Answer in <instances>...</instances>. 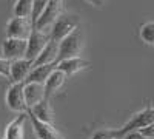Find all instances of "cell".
Listing matches in <instances>:
<instances>
[{
    "mask_svg": "<svg viewBox=\"0 0 154 139\" xmlns=\"http://www.w3.org/2000/svg\"><path fill=\"white\" fill-rule=\"evenodd\" d=\"M154 122V107H145L143 110H140L128 119L120 128H116V134L119 139H122L125 134L131 133V131H140L146 128L148 125Z\"/></svg>",
    "mask_w": 154,
    "mask_h": 139,
    "instance_id": "cell-1",
    "label": "cell"
},
{
    "mask_svg": "<svg viewBox=\"0 0 154 139\" xmlns=\"http://www.w3.org/2000/svg\"><path fill=\"white\" fill-rule=\"evenodd\" d=\"M82 48H83V36H82V30L77 28L74 33H71L59 43V57L56 64L59 65L63 60L80 57Z\"/></svg>",
    "mask_w": 154,
    "mask_h": 139,
    "instance_id": "cell-2",
    "label": "cell"
},
{
    "mask_svg": "<svg viewBox=\"0 0 154 139\" xmlns=\"http://www.w3.org/2000/svg\"><path fill=\"white\" fill-rule=\"evenodd\" d=\"M77 28H80V17L75 14H62L49 30L51 40L60 43L65 37H68L71 33H74Z\"/></svg>",
    "mask_w": 154,
    "mask_h": 139,
    "instance_id": "cell-3",
    "label": "cell"
},
{
    "mask_svg": "<svg viewBox=\"0 0 154 139\" xmlns=\"http://www.w3.org/2000/svg\"><path fill=\"white\" fill-rule=\"evenodd\" d=\"M6 107L14 113H26V100H25V82L11 84L5 94Z\"/></svg>",
    "mask_w": 154,
    "mask_h": 139,
    "instance_id": "cell-4",
    "label": "cell"
},
{
    "mask_svg": "<svg viewBox=\"0 0 154 139\" xmlns=\"http://www.w3.org/2000/svg\"><path fill=\"white\" fill-rule=\"evenodd\" d=\"M63 2L65 0H49L43 14L40 16V19H38L34 25V28L38 30V31H45L48 33L46 30L48 28H53L54 22L62 16V11H63Z\"/></svg>",
    "mask_w": 154,
    "mask_h": 139,
    "instance_id": "cell-5",
    "label": "cell"
},
{
    "mask_svg": "<svg viewBox=\"0 0 154 139\" xmlns=\"http://www.w3.org/2000/svg\"><path fill=\"white\" fill-rule=\"evenodd\" d=\"M32 30H34V25H32V20L29 17L14 16L6 23V37L28 40L29 36L32 34Z\"/></svg>",
    "mask_w": 154,
    "mask_h": 139,
    "instance_id": "cell-6",
    "label": "cell"
},
{
    "mask_svg": "<svg viewBox=\"0 0 154 139\" xmlns=\"http://www.w3.org/2000/svg\"><path fill=\"white\" fill-rule=\"evenodd\" d=\"M51 42V33H45V31H38V30H32V34L28 39V49H26V57L31 60L32 64L37 60V57L42 54V51L45 49V46Z\"/></svg>",
    "mask_w": 154,
    "mask_h": 139,
    "instance_id": "cell-7",
    "label": "cell"
},
{
    "mask_svg": "<svg viewBox=\"0 0 154 139\" xmlns=\"http://www.w3.org/2000/svg\"><path fill=\"white\" fill-rule=\"evenodd\" d=\"M26 49H28V40L6 37L2 43V56L11 62H14L26 57Z\"/></svg>",
    "mask_w": 154,
    "mask_h": 139,
    "instance_id": "cell-8",
    "label": "cell"
},
{
    "mask_svg": "<svg viewBox=\"0 0 154 139\" xmlns=\"http://www.w3.org/2000/svg\"><path fill=\"white\" fill-rule=\"evenodd\" d=\"M28 116L31 119L32 130H34V134H35L37 139H65V136H63L54 125L38 121L35 116L29 115V113H28Z\"/></svg>",
    "mask_w": 154,
    "mask_h": 139,
    "instance_id": "cell-9",
    "label": "cell"
},
{
    "mask_svg": "<svg viewBox=\"0 0 154 139\" xmlns=\"http://www.w3.org/2000/svg\"><path fill=\"white\" fill-rule=\"evenodd\" d=\"M28 118V113H19L11 122L6 124L3 136L0 139H25V122Z\"/></svg>",
    "mask_w": 154,
    "mask_h": 139,
    "instance_id": "cell-10",
    "label": "cell"
},
{
    "mask_svg": "<svg viewBox=\"0 0 154 139\" xmlns=\"http://www.w3.org/2000/svg\"><path fill=\"white\" fill-rule=\"evenodd\" d=\"M34 68V64L28 59H19L14 60L11 64V77L9 81L12 84H19V82H26L28 76L31 74Z\"/></svg>",
    "mask_w": 154,
    "mask_h": 139,
    "instance_id": "cell-11",
    "label": "cell"
},
{
    "mask_svg": "<svg viewBox=\"0 0 154 139\" xmlns=\"http://www.w3.org/2000/svg\"><path fill=\"white\" fill-rule=\"evenodd\" d=\"M43 99H46L45 93V85L42 84H25V100H26L28 110L37 105L38 102H42Z\"/></svg>",
    "mask_w": 154,
    "mask_h": 139,
    "instance_id": "cell-12",
    "label": "cell"
},
{
    "mask_svg": "<svg viewBox=\"0 0 154 139\" xmlns=\"http://www.w3.org/2000/svg\"><path fill=\"white\" fill-rule=\"evenodd\" d=\"M26 113L35 116L38 121H42V122L54 125V111H53V107H51V104H49V99H43L42 102H38L37 105L29 108Z\"/></svg>",
    "mask_w": 154,
    "mask_h": 139,
    "instance_id": "cell-13",
    "label": "cell"
},
{
    "mask_svg": "<svg viewBox=\"0 0 154 139\" xmlns=\"http://www.w3.org/2000/svg\"><path fill=\"white\" fill-rule=\"evenodd\" d=\"M57 70V64H49V65H40L34 67L31 74L28 76V79L25 84H42L45 85L46 81L49 79V76Z\"/></svg>",
    "mask_w": 154,
    "mask_h": 139,
    "instance_id": "cell-14",
    "label": "cell"
},
{
    "mask_svg": "<svg viewBox=\"0 0 154 139\" xmlns=\"http://www.w3.org/2000/svg\"><path fill=\"white\" fill-rule=\"evenodd\" d=\"M89 65H91V64H89V60H85L82 57H74V59H68V60L60 62V64L57 65V70L63 71L69 77V76H74L79 71L86 70Z\"/></svg>",
    "mask_w": 154,
    "mask_h": 139,
    "instance_id": "cell-15",
    "label": "cell"
},
{
    "mask_svg": "<svg viewBox=\"0 0 154 139\" xmlns=\"http://www.w3.org/2000/svg\"><path fill=\"white\" fill-rule=\"evenodd\" d=\"M66 77L68 76L63 73V71H60V70H56L53 74L49 76V79L46 81V84H45V93H46V99H51L53 97L60 88L65 85V82H66Z\"/></svg>",
    "mask_w": 154,
    "mask_h": 139,
    "instance_id": "cell-16",
    "label": "cell"
},
{
    "mask_svg": "<svg viewBox=\"0 0 154 139\" xmlns=\"http://www.w3.org/2000/svg\"><path fill=\"white\" fill-rule=\"evenodd\" d=\"M59 57V43L51 40L45 49L42 51V54L37 57V60L34 62V67H40V65H49V64H56Z\"/></svg>",
    "mask_w": 154,
    "mask_h": 139,
    "instance_id": "cell-17",
    "label": "cell"
},
{
    "mask_svg": "<svg viewBox=\"0 0 154 139\" xmlns=\"http://www.w3.org/2000/svg\"><path fill=\"white\" fill-rule=\"evenodd\" d=\"M139 37L145 45L154 46V20H149V22H145L143 25H140Z\"/></svg>",
    "mask_w": 154,
    "mask_h": 139,
    "instance_id": "cell-18",
    "label": "cell"
},
{
    "mask_svg": "<svg viewBox=\"0 0 154 139\" xmlns=\"http://www.w3.org/2000/svg\"><path fill=\"white\" fill-rule=\"evenodd\" d=\"M34 0H16L14 5V16L17 17H29L32 14Z\"/></svg>",
    "mask_w": 154,
    "mask_h": 139,
    "instance_id": "cell-19",
    "label": "cell"
},
{
    "mask_svg": "<svg viewBox=\"0 0 154 139\" xmlns=\"http://www.w3.org/2000/svg\"><path fill=\"white\" fill-rule=\"evenodd\" d=\"M49 0H34V6H32V14H31V20L32 25H35V22L40 19V16L43 14V11L46 8Z\"/></svg>",
    "mask_w": 154,
    "mask_h": 139,
    "instance_id": "cell-20",
    "label": "cell"
},
{
    "mask_svg": "<svg viewBox=\"0 0 154 139\" xmlns=\"http://www.w3.org/2000/svg\"><path fill=\"white\" fill-rule=\"evenodd\" d=\"M91 139H119L116 134V128H102L97 130Z\"/></svg>",
    "mask_w": 154,
    "mask_h": 139,
    "instance_id": "cell-21",
    "label": "cell"
},
{
    "mask_svg": "<svg viewBox=\"0 0 154 139\" xmlns=\"http://www.w3.org/2000/svg\"><path fill=\"white\" fill-rule=\"evenodd\" d=\"M11 64H12L11 60L5 59L3 56H0V76H3L6 79L11 77Z\"/></svg>",
    "mask_w": 154,
    "mask_h": 139,
    "instance_id": "cell-22",
    "label": "cell"
},
{
    "mask_svg": "<svg viewBox=\"0 0 154 139\" xmlns=\"http://www.w3.org/2000/svg\"><path fill=\"white\" fill-rule=\"evenodd\" d=\"M140 133H142L146 139H154V122H152L151 125H148L146 128L140 130Z\"/></svg>",
    "mask_w": 154,
    "mask_h": 139,
    "instance_id": "cell-23",
    "label": "cell"
},
{
    "mask_svg": "<svg viewBox=\"0 0 154 139\" xmlns=\"http://www.w3.org/2000/svg\"><path fill=\"white\" fill-rule=\"evenodd\" d=\"M122 139H146L140 131H131V133H128V134H125Z\"/></svg>",
    "mask_w": 154,
    "mask_h": 139,
    "instance_id": "cell-24",
    "label": "cell"
},
{
    "mask_svg": "<svg viewBox=\"0 0 154 139\" xmlns=\"http://www.w3.org/2000/svg\"><path fill=\"white\" fill-rule=\"evenodd\" d=\"M86 2L91 3V5H94V6H97V8L103 6V0H86Z\"/></svg>",
    "mask_w": 154,
    "mask_h": 139,
    "instance_id": "cell-25",
    "label": "cell"
}]
</instances>
